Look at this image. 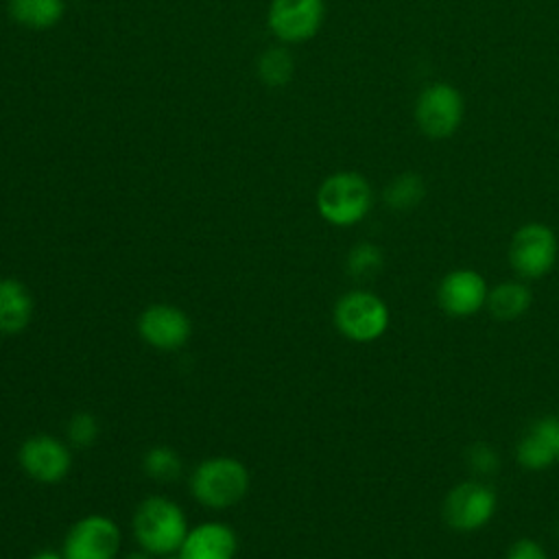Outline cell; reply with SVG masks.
<instances>
[{"instance_id":"cell-1","label":"cell","mask_w":559,"mask_h":559,"mask_svg":"<svg viewBox=\"0 0 559 559\" xmlns=\"http://www.w3.org/2000/svg\"><path fill=\"white\" fill-rule=\"evenodd\" d=\"M131 528L140 550L151 557L177 555L190 531L183 509L166 496L144 498L135 507Z\"/></svg>"},{"instance_id":"cell-2","label":"cell","mask_w":559,"mask_h":559,"mask_svg":"<svg viewBox=\"0 0 559 559\" xmlns=\"http://www.w3.org/2000/svg\"><path fill=\"white\" fill-rule=\"evenodd\" d=\"M249 489V472L234 456H210L190 474L192 498L207 509L238 504Z\"/></svg>"},{"instance_id":"cell-3","label":"cell","mask_w":559,"mask_h":559,"mask_svg":"<svg viewBox=\"0 0 559 559\" xmlns=\"http://www.w3.org/2000/svg\"><path fill=\"white\" fill-rule=\"evenodd\" d=\"M373 203L369 181L354 173H334L317 190V210L323 221L336 227H352L360 223Z\"/></svg>"},{"instance_id":"cell-4","label":"cell","mask_w":559,"mask_h":559,"mask_svg":"<svg viewBox=\"0 0 559 559\" xmlns=\"http://www.w3.org/2000/svg\"><path fill=\"white\" fill-rule=\"evenodd\" d=\"M332 321L347 341L371 343L386 332L391 314L382 297L371 290L356 288L336 299Z\"/></svg>"},{"instance_id":"cell-5","label":"cell","mask_w":559,"mask_h":559,"mask_svg":"<svg viewBox=\"0 0 559 559\" xmlns=\"http://www.w3.org/2000/svg\"><path fill=\"white\" fill-rule=\"evenodd\" d=\"M559 258L555 231L544 223H526L515 229L509 242V264L522 280L548 275Z\"/></svg>"},{"instance_id":"cell-6","label":"cell","mask_w":559,"mask_h":559,"mask_svg":"<svg viewBox=\"0 0 559 559\" xmlns=\"http://www.w3.org/2000/svg\"><path fill=\"white\" fill-rule=\"evenodd\" d=\"M463 120V96L445 83L435 81L426 85L415 100V122L419 131L432 140L450 138Z\"/></svg>"},{"instance_id":"cell-7","label":"cell","mask_w":559,"mask_h":559,"mask_svg":"<svg viewBox=\"0 0 559 559\" xmlns=\"http://www.w3.org/2000/svg\"><path fill=\"white\" fill-rule=\"evenodd\" d=\"M498 507L493 487L483 480H463L454 485L443 500V522L459 533H472L489 524Z\"/></svg>"},{"instance_id":"cell-8","label":"cell","mask_w":559,"mask_h":559,"mask_svg":"<svg viewBox=\"0 0 559 559\" xmlns=\"http://www.w3.org/2000/svg\"><path fill=\"white\" fill-rule=\"evenodd\" d=\"M120 542L118 524L107 515L92 513L68 528L61 555L66 559H116Z\"/></svg>"},{"instance_id":"cell-9","label":"cell","mask_w":559,"mask_h":559,"mask_svg":"<svg viewBox=\"0 0 559 559\" xmlns=\"http://www.w3.org/2000/svg\"><path fill=\"white\" fill-rule=\"evenodd\" d=\"M17 463L37 483H59L72 467L70 448L52 435H33L20 443Z\"/></svg>"},{"instance_id":"cell-10","label":"cell","mask_w":559,"mask_h":559,"mask_svg":"<svg viewBox=\"0 0 559 559\" xmlns=\"http://www.w3.org/2000/svg\"><path fill=\"white\" fill-rule=\"evenodd\" d=\"M323 17V0H273L269 7V28L277 39L288 44L314 37Z\"/></svg>"},{"instance_id":"cell-11","label":"cell","mask_w":559,"mask_h":559,"mask_svg":"<svg viewBox=\"0 0 559 559\" xmlns=\"http://www.w3.org/2000/svg\"><path fill=\"white\" fill-rule=\"evenodd\" d=\"M138 334L146 345L162 352H173L188 343L192 323L181 308L173 304H153L140 312Z\"/></svg>"},{"instance_id":"cell-12","label":"cell","mask_w":559,"mask_h":559,"mask_svg":"<svg viewBox=\"0 0 559 559\" xmlns=\"http://www.w3.org/2000/svg\"><path fill=\"white\" fill-rule=\"evenodd\" d=\"M489 295L487 280L474 269H454L445 273L437 288L439 308L450 317H472L485 308Z\"/></svg>"},{"instance_id":"cell-13","label":"cell","mask_w":559,"mask_h":559,"mask_svg":"<svg viewBox=\"0 0 559 559\" xmlns=\"http://www.w3.org/2000/svg\"><path fill=\"white\" fill-rule=\"evenodd\" d=\"M559 419L552 415L535 419L515 445V461L528 472L548 469L559 461Z\"/></svg>"},{"instance_id":"cell-14","label":"cell","mask_w":559,"mask_h":559,"mask_svg":"<svg viewBox=\"0 0 559 559\" xmlns=\"http://www.w3.org/2000/svg\"><path fill=\"white\" fill-rule=\"evenodd\" d=\"M238 550L236 531L225 522H201L192 526L179 548V559H234Z\"/></svg>"},{"instance_id":"cell-15","label":"cell","mask_w":559,"mask_h":559,"mask_svg":"<svg viewBox=\"0 0 559 559\" xmlns=\"http://www.w3.org/2000/svg\"><path fill=\"white\" fill-rule=\"evenodd\" d=\"M33 314V297L28 288L13 277L0 280V334L22 332Z\"/></svg>"},{"instance_id":"cell-16","label":"cell","mask_w":559,"mask_h":559,"mask_svg":"<svg viewBox=\"0 0 559 559\" xmlns=\"http://www.w3.org/2000/svg\"><path fill=\"white\" fill-rule=\"evenodd\" d=\"M531 301H533V295L524 282L507 280L489 288L485 308L496 321L509 323L520 319L531 308Z\"/></svg>"},{"instance_id":"cell-17","label":"cell","mask_w":559,"mask_h":559,"mask_svg":"<svg viewBox=\"0 0 559 559\" xmlns=\"http://www.w3.org/2000/svg\"><path fill=\"white\" fill-rule=\"evenodd\" d=\"M63 0H9V15L28 28H50L63 15Z\"/></svg>"},{"instance_id":"cell-18","label":"cell","mask_w":559,"mask_h":559,"mask_svg":"<svg viewBox=\"0 0 559 559\" xmlns=\"http://www.w3.org/2000/svg\"><path fill=\"white\" fill-rule=\"evenodd\" d=\"M426 197V183L417 173H402L384 188V203L391 210H413Z\"/></svg>"},{"instance_id":"cell-19","label":"cell","mask_w":559,"mask_h":559,"mask_svg":"<svg viewBox=\"0 0 559 559\" xmlns=\"http://www.w3.org/2000/svg\"><path fill=\"white\" fill-rule=\"evenodd\" d=\"M142 469L148 478L157 483H173L181 476L183 463L179 454L168 445H153L142 456Z\"/></svg>"},{"instance_id":"cell-20","label":"cell","mask_w":559,"mask_h":559,"mask_svg":"<svg viewBox=\"0 0 559 559\" xmlns=\"http://www.w3.org/2000/svg\"><path fill=\"white\" fill-rule=\"evenodd\" d=\"M384 264V255L382 249L376 247L373 242H358L356 247L349 249L347 253V273L356 280H369L376 273H380Z\"/></svg>"},{"instance_id":"cell-21","label":"cell","mask_w":559,"mask_h":559,"mask_svg":"<svg viewBox=\"0 0 559 559\" xmlns=\"http://www.w3.org/2000/svg\"><path fill=\"white\" fill-rule=\"evenodd\" d=\"M260 79L271 87H282L293 76V59L282 48L266 50L258 61Z\"/></svg>"},{"instance_id":"cell-22","label":"cell","mask_w":559,"mask_h":559,"mask_svg":"<svg viewBox=\"0 0 559 559\" xmlns=\"http://www.w3.org/2000/svg\"><path fill=\"white\" fill-rule=\"evenodd\" d=\"M465 461H467V467L476 476H483V478L493 476L500 467V456H498L496 448L491 443H485V441H476V443L467 445Z\"/></svg>"},{"instance_id":"cell-23","label":"cell","mask_w":559,"mask_h":559,"mask_svg":"<svg viewBox=\"0 0 559 559\" xmlns=\"http://www.w3.org/2000/svg\"><path fill=\"white\" fill-rule=\"evenodd\" d=\"M66 437L74 448H90L98 437V419L87 413H74L66 426Z\"/></svg>"},{"instance_id":"cell-24","label":"cell","mask_w":559,"mask_h":559,"mask_svg":"<svg viewBox=\"0 0 559 559\" xmlns=\"http://www.w3.org/2000/svg\"><path fill=\"white\" fill-rule=\"evenodd\" d=\"M507 559H548V557H546V550L535 539L522 537L511 544V548L507 550Z\"/></svg>"},{"instance_id":"cell-25","label":"cell","mask_w":559,"mask_h":559,"mask_svg":"<svg viewBox=\"0 0 559 559\" xmlns=\"http://www.w3.org/2000/svg\"><path fill=\"white\" fill-rule=\"evenodd\" d=\"M31 559H66V557L61 552H55V550H39Z\"/></svg>"},{"instance_id":"cell-26","label":"cell","mask_w":559,"mask_h":559,"mask_svg":"<svg viewBox=\"0 0 559 559\" xmlns=\"http://www.w3.org/2000/svg\"><path fill=\"white\" fill-rule=\"evenodd\" d=\"M122 559H153V557L144 550H133V552H127Z\"/></svg>"},{"instance_id":"cell-27","label":"cell","mask_w":559,"mask_h":559,"mask_svg":"<svg viewBox=\"0 0 559 559\" xmlns=\"http://www.w3.org/2000/svg\"><path fill=\"white\" fill-rule=\"evenodd\" d=\"M162 559H179V555H170V557H162Z\"/></svg>"},{"instance_id":"cell-28","label":"cell","mask_w":559,"mask_h":559,"mask_svg":"<svg viewBox=\"0 0 559 559\" xmlns=\"http://www.w3.org/2000/svg\"><path fill=\"white\" fill-rule=\"evenodd\" d=\"M557 535H559V526H557Z\"/></svg>"},{"instance_id":"cell-29","label":"cell","mask_w":559,"mask_h":559,"mask_svg":"<svg viewBox=\"0 0 559 559\" xmlns=\"http://www.w3.org/2000/svg\"><path fill=\"white\" fill-rule=\"evenodd\" d=\"M557 445H559V439H557Z\"/></svg>"}]
</instances>
